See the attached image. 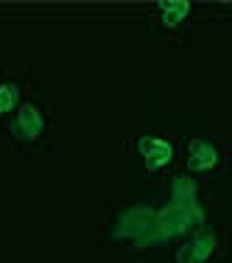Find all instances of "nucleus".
<instances>
[{
  "label": "nucleus",
  "instance_id": "39448f33",
  "mask_svg": "<svg viewBox=\"0 0 232 263\" xmlns=\"http://www.w3.org/2000/svg\"><path fill=\"white\" fill-rule=\"evenodd\" d=\"M221 165V146L210 137H190L185 143V174L187 177H202L212 174Z\"/></svg>",
  "mask_w": 232,
  "mask_h": 263
},
{
  "label": "nucleus",
  "instance_id": "f03ea898",
  "mask_svg": "<svg viewBox=\"0 0 232 263\" xmlns=\"http://www.w3.org/2000/svg\"><path fill=\"white\" fill-rule=\"evenodd\" d=\"M106 241L121 243L126 249H146L160 241V227H157V208L151 204H123L115 210L112 227L106 230Z\"/></svg>",
  "mask_w": 232,
  "mask_h": 263
},
{
  "label": "nucleus",
  "instance_id": "0eeeda50",
  "mask_svg": "<svg viewBox=\"0 0 232 263\" xmlns=\"http://www.w3.org/2000/svg\"><path fill=\"white\" fill-rule=\"evenodd\" d=\"M134 152L140 154L146 171H151V174H160V171H165V168H171V162L177 160V148H173V143L165 140V137H151V135L137 137Z\"/></svg>",
  "mask_w": 232,
  "mask_h": 263
},
{
  "label": "nucleus",
  "instance_id": "f257e3e1",
  "mask_svg": "<svg viewBox=\"0 0 232 263\" xmlns=\"http://www.w3.org/2000/svg\"><path fill=\"white\" fill-rule=\"evenodd\" d=\"M11 146L17 154H42L51 152L56 132V101L51 92L28 90L20 109L11 115L9 126Z\"/></svg>",
  "mask_w": 232,
  "mask_h": 263
},
{
  "label": "nucleus",
  "instance_id": "20e7f679",
  "mask_svg": "<svg viewBox=\"0 0 232 263\" xmlns=\"http://www.w3.org/2000/svg\"><path fill=\"white\" fill-rule=\"evenodd\" d=\"M221 255V233L216 227H199L179 243L173 263H212Z\"/></svg>",
  "mask_w": 232,
  "mask_h": 263
},
{
  "label": "nucleus",
  "instance_id": "423d86ee",
  "mask_svg": "<svg viewBox=\"0 0 232 263\" xmlns=\"http://www.w3.org/2000/svg\"><path fill=\"white\" fill-rule=\"evenodd\" d=\"M28 70L17 73V70H6L0 67V129L9 126L11 115L20 109L23 98L28 92Z\"/></svg>",
  "mask_w": 232,
  "mask_h": 263
},
{
  "label": "nucleus",
  "instance_id": "7ed1b4c3",
  "mask_svg": "<svg viewBox=\"0 0 232 263\" xmlns=\"http://www.w3.org/2000/svg\"><path fill=\"white\" fill-rule=\"evenodd\" d=\"M190 17V3L185 0H160L148 14V36L157 42H173L182 34Z\"/></svg>",
  "mask_w": 232,
  "mask_h": 263
}]
</instances>
